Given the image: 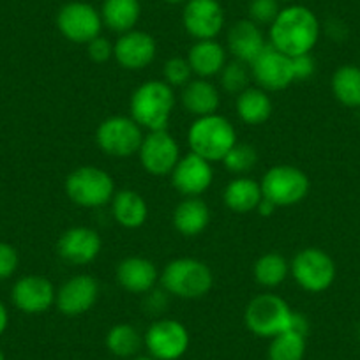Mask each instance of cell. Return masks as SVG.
<instances>
[{
	"label": "cell",
	"mask_w": 360,
	"mask_h": 360,
	"mask_svg": "<svg viewBox=\"0 0 360 360\" xmlns=\"http://www.w3.org/2000/svg\"><path fill=\"white\" fill-rule=\"evenodd\" d=\"M112 216L117 224L126 230L141 228L148 219V205L134 189H120L112 198Z\"/></svg>",
	"instance_id": "cell-24"
},
{
	"label": "cell",
	"mask_w": 360,
	"mask_h": 360,
	"mask_svg": "<svg viewBox=\"0 0 360 360\" xmlns=\"http://www.w3.org/2000/svg\"><path fill=\"white\" fill-rule=\"evenodd\" d=\"M120 288L129 293H150L159 283L158 266L152 259L143 256H127L120 259L115 270Z\"/></svg>",
	"instance_id": "cell-21"
},
{
	"label": "cell",
	"mask_w": 360,
	"mask_h": 360,
	"mask_svg": "<svg viewBox=\"0 0 360 360\" xmlns=\"http://www.w3.org/2000/svg\"><path fill=\"white\" fill-rule=\"evenodd\" d=\"M279 2H286V4H295V2H299V0H279Z\"/></svg>",
	"instance_id": "cell-45"
},
{
	"label": "cell",
	"mask_w": 360,
	"mask_h": 360,
	"mask_svg": "<svg viewBox=\"0 0 360 360\" xmlns=\"http://www.w3.org/2000/svg\"><path fill=\"white\" fill-rule=\"evenodd\" d=\"M175 108V92L165 79H148L136 86L131 96V119L147 131L168 127Z\"/></svg>",
	"instance_id": "cell-2"
},
{
	"label": "cell",
	"mask_w": 360,
	"mask_h": 360,
	"mask_svg": "<svg viewBox=\"0 0 360 360\" xmlns=\"http://www.w3.org/2000/svg\"><path fill=\"white\" fill-rule=\"evenodd\" d=\"M143 345L152 359L179 360L189 348V332L179 320L162 318L147 328Z\"/></svg>",
	"instance_id": "cell-11"
},
{
	"label": "cell",
	"mask_w": 360,
	"mask_h": 360,
	"mask_svg": "<svg viewBox=\"0 0 360 360\" xmlns=\"http://www.w3.org/2000/svg\"><path fill=\"white\" fill-rule=\"evenodd\" d=\"M256 162H258L256 148L252 145L238 143V141L230 148V152L223 159V165L226 166L228 172L235 173L237 176H242L251 172L256 166Z\"/></svg>",
	"instance_id": "cell-34"
},
{
	"label": "cell",
	"mask_w": 360,
	"mask_h": 360,
	"mask_svg": "<svg viewBox=\"0 0 360 360\" xmlns=\"http://www.w3.org/2000/svg\"><path fill=\"white\" fill-rule=\"evenodd\" d=\"M9 323V313H8V307L4 304L0 302V335L4 334L6 328H8Z\"/></svg>",
	"instance_id": "cell-42"
},
{
	"label": "cell",
	"mask_w": 360,
	"mask_h": 360,
	"mask_svg": "<svg viewBox=\"0 0 360 360\" xmlns=\"http://www.w3.org/2000/svg\"><path fill=\"white\" fill-rule=\"evenodd\" d=\"M182 106L191 115L207 117L217 113L221 105V94L217 86L205 78H193L186 86H182Z\"/></svg>",
	"instance_id": "cell-23"
},
{
	"label": "cell",
	"mask_w": 360,
	"mask_h": 360,
	"mask_svg": "<svg viewBox=\"0 0 360 360\" xmlns=\"http://www.w3.org/2000/svg\"><path fill=\"white\" fill-rule=\"evenodd\" d=\"M293 65V76H295V82L299 79H309L311 76L316 72V62H314L313 55H299V57L292 58Z\"/></svg>",
	"instance_id": "cell-39"
},
{
	"label": "cell",
	"mask_w": 360,
	"mask_h": 360,
	"mask_svg": "<svg viewBox=\"0 0 360 360\" xmlns=\"http://www.w3.org/2000/svg\"><path fill=\"white\" fill-rule=\"evenodd\" d=\"M18 251L8 242H0V281L11 278L18 269Z\"/></svg>",
	"instance_id": "cell-37"
},
{
	"label": "cell",
	"mask_w": 360,
	"mask_h": 360,
	"mask_svg": "<svg viewBox=\"0 0 360 360\" xmlns=\"http://www.w3.org/2000/svg\"><path fill=\"white\" fill-rule=\"evenodd\" d=\"M219 83L224 89V92L228 94L238 96L242 94L245 89H249V82H251V69L248 64L238 60L226 62V65L223 68V71L219 72Z\"/></svg>",
	"instance_id": "cell-33"
},
{
	"label": "cell",
	"mask_w": 360,
	"mask_h": 360,
	"mask_svg": "<svg viewBox=\"0 0 360 360\" xmlns=\"http://www.w3.org/2000/svg\"><path fill=\"white\" fill-rule=\"evenodd\" d=\"M57 299V288L46 276L29 274L13 285L11 300L15 307L27 314H41L51 309Z\"/></svg>",
	"instance_id": "cell-16"
},
{
	"label": "cell",
	"mask_w": 360,
	"mask_h": 360,
	"mask_svg": "<svg viewBox=\"0 0 360 360\" xmlns=\"http://www.w3.org/2000/svg\"><path fill=\"white\" fill-rule=\"evenodd\" d=\"M65 195L82 209H99L112 202L115 195V180L106 169L85 165L72 169L65 176Z\"/></svg>",
	"instance_id": "cell-5"
},
{
	"label": "cell",
	"mask_w": 360,
	"mask_h": 360,
	"mask_svg": "<svg viewBox=\"0 0 360 360\" xmlns=\"http://www.w3.org/2000/svg\"><path fill=\"white\" fill-rule=\"evenodd\" d=\"M103 248L101 237L89 226L68 228L57 242V251L65 263L75 266L89 265L99 256Z\"/></svg>",
	"instance_id": "cell-19"
},
{
	"label": "cell",
	"mask_w": 360,
	"mask_h": 360,
	"mask_svg": "<svg viewBox=\"0 0 360 360\" xmlns=\"http://www.w3.org/2000/svg\"><path fill=\"white\" fill-rule=\"evenodd\" d=\"M159 283L169 295L195 300L202 299L212 290L214 274L205 262L184 256L166 263L159 274Z\"/></svg>",
	"instance_id": "cell-3"
},
{
	"label": "cell",
	"mask_w": 360,
	"mask_h": 360,
	"mask_svg": "<svg viewBox=\"0 0 360 360\" xmlns=\"http://www.w3.org/2000/svg\"><path fill=\"white\" fill-rule=\"evenodd\" d=\"M105 342L112 355L119 356V359H131L140 352L143 338L134 325L117 323L108 330Z\"/></svg>",
	"instance_id": "cell-31"
},
{
	"label": "cell",
	"mask_w": 360,
	"mask_h": 360,
	"mask_svg": "<svg viewBox=\"0 0 360 360\" xmlns=\"http://www.w3.org/2000/svg\"><path fill=\"white\" fill-rule=\"evenodd\" d=\"M334 98L348 108H360V68L345 64L335 69L330 79Z\"/></svg>",
	"instance_id": "cell-29"
},
{
	"label": "cell",
	"mask_w": 360,
	"mask_h": 360,
	"mask_svg": "<svg viewBox=\"0 0 360 360\" xmlns=\"http://www.w3.org/2000/svg\"><path fill=\"white\" fill-rule=\"evenodd\" d=\"M210 223V209L200 196L184 198L173 210V226L184 237H198Z\"/></svg>",
	"instance_id": "cell-25"
},
{
	"label": "cell",
	"mask_w": 360,
	"mask_h": 360,
	"mask_svg": "<svg viewBox=\"0 0 360 360\" xmlns=\"http://www.w3.org/2000/svg\"><path fill=\"white\" fill-rule=\"evenodd\" d=\"M224 22L226 16L219 0H188L182 9V25L195 41L217 39Z\"/></svg>",
	"instance_id": "cell-13"
},
{
	"label": "cell",
	"mask_w": 360,
	"mask_h": 360,
	"mask_svg": "<svg viewBox=\"0 0 360 360\" xmlns=\"http://www.w3.org/2000/svg\"><path fill=\"white\" fill-rule=\"evenodd\" d=\"M226 48L217 39L195 41L188 51V62L193 69V75L198 78H214L219 76L226 65Z\"/></svg>",
	"instance_id": "cell-22"
},
{
	"label": "cell",
	"mask_w": 360,
	"mask_h": 360,
	"mask_svg": "<svg viewBox=\"0 0 360 360\" xmlns=\"http://www.w3.org/2000/svg\"><path fill=\"white\" fill-rule=\"evenodd\" d=\"M293 309L276 293H259L249 300L244 311V323L251 334L272 339L288 330Z\"/></svg>",
	"instance_id": "cell-6"
},
{
	"label": "cell",
	"mask_w": 360,
	"mask_h": 360,
	"mask_svg": "<svg viewBox=\"0 0 360 360\" xmlns=\"http://www.w3.org/2000/svg\"><path fill=\"white\" fill-rule=\"evenodd\" d=\"M188 143L191 152L207 161H223L224 155L237 143V131L233 124L219 113L198 117L188 131Z\"/></svg>",
	"instance_id": "cell-4"
},
{
	"label": "cell",
	"mask_w": 360,
	"mask_h": 360,
	"mask_svg": "<svg viewBox=\"0 0 360 360\" xmlns=\"http://www.w3.org/2000/svg\"><path fill=\"white\" fill-rule=\"evenodd\" d=\"M99 299V283L94 276L78 274L57 290L55 306L65 316H79L94 307Z\"/></svg>",
	"instance_id": "cell-18"
},
{
	"label": "cell",
	"mask_w": 360,
	"mask_h": 360,
	"mask_svg": "<svg viewBox=\"0 0 360 360\" xmlns=\"http://www.w3.org/2000/svg\"><path fill=\"white\" fill-rule=\"evenodd\" d=\"M281 11L279 0H248V18L259 27H270Z\"/></svg>",
	"instance_id": "cell-36"
},
{
	"label": "cell",
	"mask_w": 360,
	"mask_h": 360,
	"mask_svg": "<svg viewBox=\"0 0 360 360\" xmlns=\"http://www.w3.org/2000/svg\"><path fill=\"white\" fill-rule=\"evenodd\" d=\"M138 155L145 172L154 176L169 175L182 158L179 141L168 133V129L148 131L143 136Z\"/></svg>",
	"instance_id": "cell-12"
},
{
	"label": "cell",
	"mask_w": 360,
	"mask_h": 360,
	"mask_svg": "<svg viewBox=\"0 0 360 360\" xmlns=\"http://www.w3.org/2000/svg\"><path fill=\"white\" fill-rule=\"evenodd\" d=\"M262 200V186L248 175L237 176V179L231 180L223 193L224 205L235 214L255 212Z\"/></svg>",
	"instance_id": "cell-26"
},
{
	"label": "cell",
	"mask_w": 360,
	"mask_h": 360,
	"mask_svg": "<svg viewBox=\"0 0 360 360\" xmlns=\"http://www.w3.org/2000/svg\"><path fill=\"white\" fill-rule=\"evenodd\" d=\"M158 43L154 36L145 30L133 29L120 34L113 43V58L126 71H141L155 60Z\"/></svg>",
	"instance_id": "cell-15"
},
{
	"label": "cell",
	"mask_w": 360,
	"mask_h": 360,
	"mask_svg": "<svg viewBox=\"0 0 360 360\" xmlns=\"http://www.w3.org/2000/svg\"><path fill=\"white\" fill-rule=\"evenodd\" d=\"M256 210H258V212L262 214V216H270V214H274L276 210H278V207H276L272 202H269V200L263 198L262 202H259L258 209H256Z\"/></svg>",
	"instance_id": "cell-41"
},
{
	"label": "cell",
	"mask_w": 360,
	"mask_h": 360,
	"mask_svg": "<svg viewBox=\"0 0 360 360\" xmlns=\"http://www.w3.org/2000/svg\"><path fill=\"white\" fill-rule=\"evenodd\" d=\"M55 23L62 37L75 44H89L90 41L101 36L105 27L99 9L83 0H72L62 6Z\"/></svg>",
	"instance_id": "cell-10"
},
{
	"label": "cell",
	"mask_w": 360,
	"mask_h": 360,
	"mask_svg": "<svg viewBox=\"0 0 360 360\" xmlns=\"http://www.w3.org/2000/svg\"><path fill=\"white\" fill-rule=\"evenodd\" d=\"M249 68L256 85L266 92H281L295 82L292 57L281 53L270 44H266L265 50Z\"/></svg>",
	"instance_id": "cell-14"
},
{
	"label": "cell",
	"mask_w": 360,
	"mask_h": 360,
	"mask_svg": "<svg viewBox=\"0 0 360 360\" xmlns=\"http://www.w3.org/2000/svg\"><path fill=\"white\" fill-rule=\"evenodd\" d=\"M259 186H262L263 198L281 209L302 202L309 195L311 180L299 166L278 165L266 169L259 180Z\"/></svg>",
	"instance_id": "cell-7"
},
{
	"label": "cell",
	"mask_w": 360,
	"mask_h": 360,
	"mask_svg": "<svg viewBox=\"0 0 360 360\" xmlns=\"http://www.w3.org/2000/svg\"><path fill=\"white\" fill-rule=\"evenodd\" d=\"M272 99L269 92L259 86H249L237 96V113L242 122L249 126H262L272 115Z\"/></svg>",
	"instance_id": "cell-28"
},
{
	"label": "cell",
	"mask_w": 360,
	"mask_h": 360,
	"mask_svg": "<svg viewBox=\"0 0 360 360\" xmlns=\"http://www.w3.org/2000/svg\"><path fill=\"white\" fill-rule=\"evenodd\" d=\"M307 348L306 335L285 330L270 339L269 360H304Z\"/></svg>",
	"instance_id": "cell-32"
},
{
	"label": "cell",
	"mask_w": 360,
	"mask_h": 360,
	"mask_svg": "<svg viewBox=\"0 0 360 360\" xmlns=\"http://www.w3.org/2000/svg\"><path fill=\"white\" fill-rule=\"evenodd\" d=\"M290 274V262L279 252H265L259 256L252 266L255 281L263 288H278L286 281Z\"/></svg>",
	"instance_id": "cell-30"
},
{
	"label": "cell",
	"mask_w": 360,
	"mask_h": 360,
	"mask_svg": "<svg viewBox=\"0 0 360 360\" xmlns=\"http://www.w3.org/2000/svg\"><path fill=\"white\" fill-rule=\"evenodd\" d=\"M133 360H155V359H152V356L148 355V356H134Z\"/></svg>",
	"instance_id": "cell-44"
},
{
	"label": "cell",
	"mask_w": 360,
	"mask_h": 360,
	"mask_svg": "<svg viewBox=\"0 0 360 360\" xmlns=\"http://www.w3.org/2000/svg\"><path fill=\"white\" fill-rule=\"evenodd\" d=\"M0 360H6V355H4V352H2V349H0Z\"/></svg>",
	"instance_id": "cell-46"
},
{
	"label": "cell",
	"mask_w": 360,
	"mask_h": 360,
	"mask_svg": "<svg viewBox=\"0 0 360 360\" xmlns=\"http://www.w3.org/2000/svg\"><path fill=\"white\" fill-rule=\"evenodd\" d=\"M162 79L168 83L172 89L175 86H186L193 79V69L189 65L188 58L172 57L162 65Z\"/></svg>",
	"instance_id": "cell-35"
},
{
	"label": "cell",
	"mask_w": 360,
	"mask_h": 360,
	"mask_svg": "<svg viewBox=\"0 0 360 360\" xmlns=\"http://www.w3.org/2000/svg\"><path fill=\"white\" fill-rule=\"evenodd\" d=\"M288 330L295 332V334H300V335H306L307 338V334H309V320H307L302 313L293 311L292 318H290Z\"/></svg>",
	"instance_id": "cell-40"
},
{
	"label": "cell",
	"mask_w": 360,
	"mask_h": 360,
	"mask_svg": "<svg viewBox=\"0 0 360 360\" xmlns=\"http://www.w3.org/2000/svg\"><path fill=\"white\" fill-rule=\"evenodd\" d=\"M99 13H101L103 25L120 36L136 29L141 16V2L140 0H103Z\"/></svg>",
	"instance_id": "cell-27"
},
{
	"label": "cell",
	"mask_w": 360,
	"mask_h": 360,
	"mask_svg": "<svg viewBox=\"0 0 360 360\" xmlns=\"http://www.w3.org/2000/svg\"><path fill=\"white\" fill-rule=\"evenodd\" d=\"M356 332H359V338H360V323H359V328H356Z\"/></svg>",
	"instance_id": "cell-47"
},
{
	"label": "cell",
	"mask_w": 360,
	"mask_h": 360,
	"mask_svg": "<svg viewBox=\"0 0 360 360\" xmlns=\"http://www.w3.org/2000/svg\"><path fill=\"white\" fill-rule=\"evenodd\" d=\"M169 176H172L173 188L180 195H184L186 198L202 196L212 186V162L203 159L202 155L195 154V152H189V154L180 158Z\"/></svg>",
	"instance_id": "cell-17"
},
{
	"label": "cell",
	"mask_w": 360,
	"mask_h": 360,
	"mask_svg": "<svg viewBox=\"0 0 360 360\" xmlns=\"http://www.w3.org/2000/svg\"><path fill=\"white\" fill-rule=\"evenodd\" d=\"M321 36V23L314 11L302 4L281 8L269 27V44L288 57L311 53Z\"/></svg>",
	"instance_id": "cell-1"
},
{
	"label": "cell",
	"mask_w": 360,
	"mask_h": 360,
	"mask_svg": "<svg viewBox=\"0 0 360 360\" xmlns=\"http://www.w3.org/2000/svg\"><path fill=\"white\" fill-rule=\"evenodd\" d=\"M143 129L131 117L112 115L103 120L96 131V143L110 158H133L143 141Z\"/></svg>",
	"instance_id": "cell-9"
},
{
	"label": "cell",
	"mask_w": 360,
	"mask_h": 360,
	"mask_svg": "<svg viewBox=\"0 0 360 360\" xmlns=\"http://www.w3.org/2000/svg\"><path fill=\"white\" fill-rule=\"evenodd\" d=\"M162 2H165V4H169V6H184L186 2H188V0H162Z\"/></svg>",
	"instance_id": "cell-43"
},
{
	"label": "cell",
	"mask_w": 360,
	"mask_h": 360,
	"mask_svg": "<svg viewBox=\"0 0 360 360\" xmlns=\"http://www.w3.org/2000/svg\"><path fill=\"white\" fill-rule=\"evenodd\" d=\"M290 274L307 293L327 292L335 281V262L320 248H304L290 262Z\"/></svg>",
	"instance_id": "cell-8"
},
{
	"label": "cell",
	"mask_w": 360,
	"mask_h": 360,
	"mask_svg": "<svg viewBox=\"0 0 360 360\" xmlns=\"http://www.w3.org/2000/svg\"><path fill=\"white\" fill-rule=\"evenodd\" d=\"M266 44L269 41L263 34V27L256 25L249 18L238 20L228 29L226 46L235 60L251 65L265 50Z\"/></svg>",
	"instance_id": "cell-20"
},
{
	"label": "cell",
	"mask_w": 360,
	"mask_h": 360,
	"mask_svg": "<svg viewBox=\"0 0 360 360\" xmlns=\"http://www.w3.org/2000/svg\"><path fill=\"white\" fill-rule=\"evenodd\" d=\"M86 53L90 60L96 64H105L110 58H113V43L108 37L98 36L86 44Z\"/></svg>",
	"instance_id": "cell-38"
}]
</instances>
